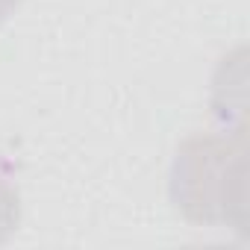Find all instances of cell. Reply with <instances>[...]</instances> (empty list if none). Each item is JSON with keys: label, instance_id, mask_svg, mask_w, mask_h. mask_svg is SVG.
Listing matches in <instances>:
<instances>
[{"label": "cell", "instance_id": "obj_1", "mask_svg": "<svg viewBox=\"0 0 250 250\" xmlns=\"http://www.w3.org/2000/svg\"><path fill=\"white\" fill-rule=\"evenodd\" d=\"M171 203L197 227H247V139L244 124L200 133L177 147L171 165Z\"/></svg>", "mask_w": 250, "mask_h": 250}, {"label": "cell", "instance_id": "obj_2", "mask_svg": "<svg viewBox=\"0 0 250 250\" xmlns=\"http://www.w3.org/2000/svg\"><path fill=\"white\" fill-rule=\"evenodd\" d=\"M21 224V194L15 186L12 165L0 159V244H6Z\"/></svg>", "mask_w": 250, "mask_h": 250}, {"label": "cell", "instance_id": "obj_3", "mask_svg": "<svg viewBox=\"0 0 250 250\" xmlns=\"http://www.w3.org/2000/svg\"><path fill=\"white\" fill-rule=\"evenodd\" d=\"M18 6H21V0H0V27H3V24L15 15Z\"/></svg>", "mask_w": 250, "mask_h": 250}]
</instances>
